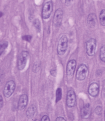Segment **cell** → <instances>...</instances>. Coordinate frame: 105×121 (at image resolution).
I'll return each instance as SVG.
<instances>
[{"label": "cell", "instance_id": "1", "mask_svg": "<svg viewBox=\"0 0 105 121\" xmlns=\"http://www.w3.org/2000/svg\"><path fill=\"white\" fill-rule=\"evenodd\" d=\"M68 47V38L66 35H62L59 40L57 51L59 55H63L66 52Z\"/></svg>", "mask_w": 105, "mask_h": 121}, {"label": "cell", "instance_id": "2", "mask_svg": "<svg viewBox=\"0 0 105 121\" xmlns=\"http://www.w3.org/2000/svg\"><path fill=\"white\" fill-rule=\"evenodd\" d=\"M29 56V52L26 51H23L20 53L17 60V68L19 70H22L25 67Z\"/></svg>", "mask_w": 105, "mask_h": 121}, {"label": "cell", "instance_id": "3", "mask_svg": "<svg viewBox=\"0 0 105 121\" xmlns=\"http://www.w3.org/2000/svg\"><path fill=\"white\" fill-rule=\"evenodd\" d=\"M53 10V4L51 1H46L43 5L42 10V17L44 19L50 17Z\"/></svg>", "mask_w": 105, "mask_h": 121}, {"label": "cell", "instance_id": "4", "mask_svg": "<svg viewBox=\"0 0 105 121\" xmlns=\"http://www.w3.org/2000/svg\"><path fill=\"white\" fill-rule=\"evenodd\" d=\"M97 46V42L95 39L90 38L86 43V52L89 56L94 55Z\"/></svg>", "mask_w": 105, "mask_h": 121}, {"label": "cell", "instance_id": "5", "mask_svg": "<svg viewBox=\"0 0 105 121\" xmlns=\"http://www.w3.org/2000/svg\"><path fill=\"white\" fill-rule=\"evenodd\" d=\"M15 88V83L14 81L10 80L7 82L3 90L4 95L7 98L10 97L14 93Z\"/></svg>", "mask_w": 105, "mask_h": 121}, {"label": "cell", "instance_id": "6", "mask_svg": "<svg viewBox=\"0 0 105 121\" xmlns=\"http://www.w3.org/2000/svg\"><path fill=\"white\" fill-rule=\"evenodd\" d=\"M63 16V11L60 8L57 9L54 14L52 22L56 27H59L61 26Z\"/></svg>", "mask_w": 105, "mask_h": 121}, {"label": "cell", "instance_id": "7", "mask_svg": "<svg viewBox=\"0 0 105 121\" xmlns=\"http://www.w3.org/2000/svg\"><path fill=\"white\" fill-rule=\"evenodd\" d=\"M88 69L84 64L80 65L77 69L76 73V78L78 80H84L87 75Z\"/></svg>", "mask_w": 105, "mask_h": 121}, {"label": "cell", "instance_id": "8", "mask_svg": "<svg viewBox=\"0 0 105 121\" xmlns=\"http://www.w3.org/2000/svg\"><path fill=\"white\" fill-rule=\"evenodd\" d=\"M76 102V95L74 91L70 89L68 91L67 95L66 103L69 107H73L75 106Z\"/></svg>", "mask_w": 105, "mask_h": 121}, {"label": "cell", "instance_id": "9", "mask_svg": "<svg viewBox=\"0 0 105 121\" xmlns=\"http://www.w3.org/2000/svg\"><path fill=\"white\" fill-rule=\"evenodd\" d=\"M76 65V62L75 60H71L68 61L67 66V75L68 77H72L74 75L75 67Z\"/></svg>", "mask_w": 105, "mask_h": 121}, {"label": "cell", "instance_id": "10", "mask_svg": "<svg viewBox=\"0 0 105 121\" xmlns=\"http://www.w3.org/2000/svg\"><path fill=\"white\" fill-rule=\"evenodd\" d=\"M99 87L96 83H91L88 88V93L92 97L97 96L99 93Z\"/></svg>", "mask_w": 105, "mask_h": 121}, {"label": "cell", "instance_id": "11", "mask_svg": "<svg viewBox=\"0 0 105 121\" xmlns=\"http://www.w3.org/2000/svg\"><path fill=\"white\" fill-rule=\"evenodd\" d=\"M28 96L26 94H23L21 95L19 98L18 103V108L20 110H22L24 109L27 106L28 103Z\"/></svg>", "mask_w": 105, "mask_h": 121}, {"label": "cell", "instance_id": "12", "mask_svg": "<svg viewBox=\"0 0 105 121\" xmlns=\"http://www.w3.org/2000/svg\"><path fill=\"white\" fill-rule=\"evenodd\" d=\"M91 113V109L89 104H85L81 109V116L82 119H88Z\"/></svg>", "mask_w": 105, "mask_h": 121}, {"label": "cell", "instance_id": "13", "mask_svg": "<svg viewBox=\"0 0 105 121\" xmlns=\"http://www.w3.org/2000/svg\"><path fill=\"white\" fill-rule=\"evenodd\" d=\"M97 16L94 13H90L88 16L87 18V23L88 26L90 27H94L97 23Z\"/></svg>", "mask_w": 105, "mask_h": 121}, {"label": "cell", "instance_id": "14", "mask_svg": "<svg viewBox=\"0 0 105 121\" xmlns=\"http://www.w3.org/2000/svg\"><path fill=\"white\" fill-rule=\"evenodd\" d=\"M36 112L37 108L36 106L34 104L30 105L26 112V114L27 118L29 119H31L33 118L34 117L36 113Z\"/></svg>", "mask_w": 105, "mask_h": 121}, {"label": "cell", "instance_id": "15", "mask_svg": "<svg viewBox=\"0 0 105 121\" xmlns=\"http://www.w3.org/2000/svg\"><path fill=\"white\" fill-rule=\"evenodd\" d=\"M99 22L102 26H105V9H102L99 14Z\"/></svg>", "mask_w": 105, "mask_h": 121}, {"label": "cell", "instance_id": "16", "mask_svg": "<svg viewBox=\"0 0 105 121\" xmlns=\"http://www.w3.org/2000/svg\"><path fill=\"white\" fill-rule=\"evenodd\" d=\"M33 25L36 29L38 32H40L41 31V23L38 18H35L33 22Z\"/></svg>", "mask_w": 105, "mask_h": 121}, {"label": "cell", "instance_id": "17", "mask_svg": "<svg viewBox=\"0 0 105 121\" xmlns=\"http://www.w3.org/2000/svg\"><path fill=\"white\" fill-rule=\"evenodd\" d=\"M99 57L102 61L105 62V45L102 46L100 48Z\"/></svg>", "mask_w": 105, "mask_h": 121}, {"label": "cell", "instance_id": "18", "mask_svg": "<svg viewBox=\"0 0 105 121\" xmlns=\"http://www.w3.org/2000/svg\"><path fill=\"white\" fill-rule=\"evenodd\" d=\"M62 97V90L60 88L57 89L56 91V102H58Z\"/></svg>", "mask_w": 105, "mask_h": 121}, {"label": "cell", "instance_id": "19", "mask_svg": "<svg viewBox=\"0 0 105 121\" xmlns=\"http://www.w3.org/2000/svg\"><path fill=\"white\" fill-rule=\"evenodd\" d=\"M8 45V43L6 41H4L1 42L0 43V54H2L5 50L7 48Z\"/></svg>", "mask_w": 105, "mask_h": 121}, {"label": "cell", "instance_id": "20", "mask_svg": "<svg viewBox=\"0 0 105 121\" xmlns=\"http://www.w3.org/2000/svg\"><path fill=\"white\" fill-rule=\"evenodd\" d=\"M40 66H41L40 62H38V61L36 62L33 66V68H32L33 71L34 72H37L39 70L40 68Z\"/></svg>", "mask_w": 105, "mask_h": 121}, {"label": "cell", "instance_id": "21", "mask_svg": "<svg viewBox=\"0 0 105 121\" xmlns=\"http://www.w3.org/2000/svg\"><path fill=\"white\" fill-rule=\"evenodd\" d=\"M102 111V108L100 106H97L95 109V112L96 113V114L98 115H100L101 114Z\"/></svg>", "mask_w": 105, "mask_h": 121}, {"label": "cell", "instance_id": "22", "mask_svg": "<svg viewBox=\"0 0 105 121\" xmlns=\"http://www.w3.org/2000/svg\"><path fill=\"white\" fill-rule=\"evenodd\" d=\"M22 39L23 40H25L27 42H30L31 39H32V36L30 35H25L22 36Z\"/></svg>", "mask_w": 105, "mask_h": 121}, {"label": "cell", "instance_id": "23", "mask_svg": "<svg viewBox=\"0 0 105 121\" xmlns=\"http://www.w3.org/2000/svg\"><path fill=\"white\" fill-rule=\"evenodd\" d=\"M41 121H50V120L49 117L47 115H45L41 118Z\"/></svg>", "mask_w": 105, "mask_h": 121}, {"label": "cell", "instance_id": "24", "mask_svg": "<svg viewBox=\"0 0 105 121\" xmlns=\"http://www.w3.org/2000/svg\"><path fill=\"white\" fill-rule=\"evenodd\" d=\"M73 1V0H65V5L68 7L72 3Z\"/></svg>", "mask_w": 105, "mask_h": 121}, {"label": "cell", "instance_id": "25", "mask_svg": "<svg viewBox=\"0 0 105 121\" xmlns=\"http://www.w3.org/2000/svg\"><path fill=\"white\" fill-rule=\"evenodd\" d=\"M55 121H66V120L62 117H58L56 118Z\"/></svg>", "mask_w": 105, "mask_h": 121}, {"label": "cell", "instance_id": "26", "mask_svg": "<svg viewBox=\"0 0 105 121\" xmlns=\"http://www.w3.org/2000/svg\"><path fill=\"white\" fill-rule=\"evenodd\" d=\"M0 108H1L2 107L3 104V98H2V97L1 95H0Z\"/></svg>", "mask_w": 105, "mask_h": 121}, {"label": "cell", "instance_id": "27", "mask_svg": "<svg viewBox=\"0 0 105 121\" xmlns=\"http://www.w3.org/2000/svg\"><path fill=\"white\" fill-rule=\"evenodd\" d=\"M52 72H51V75H52V76H55L54 74L56 75V70H52Z\"/></svg>", "mask_w": 105, "mask_h": 121}, {"label": "cell", "instance_id": "28", "mask_svg": "<svg viewBox=\"0 0 105 121\" xmlns=\"http://www.w3.org/2000/svg\"><path fill=\"white\" fill-rule=\"evenodd\" d=\"M3 15H4L2 11H0V17H2V16H3Z\"/></svg>", "mask_w": 105, "mask_h": 121}, {"label": "cell", "instance_id": "29", "mask_svg": "<svg viewBox=\"0 0 105 121\" xmlns=\"http://www.w3.org/2000/svg\"><path fill=\"white\" fill-rule=\"evenodd\" d=\"M34 121H39L38 120H35Z\"/></svg>", "mask_w": 105, "mask_h": 121}, {"label": "cell", "instance_id": "30", "mask_svg": "<svg viewBox=\"0 0 105 121\" xmlns=\"http://www.w3.org/2000/svg\"></svg>", "mask_w": 105, "mask_h": 121}]
</instances>
